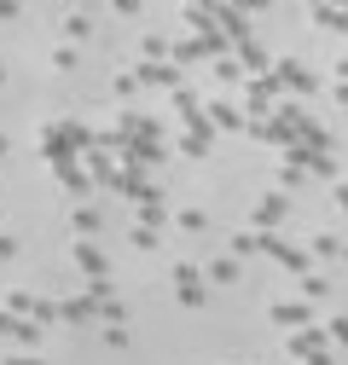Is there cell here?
I'll use <instances>...</instances> for the list:
<instances>
[{
	"label": "cell",
	"mask_w": 348,
	"mask_h": 365,
	"mask_svg": "<svg viewBox=\"0 0 348 365\" xmlns=\"http://www.w3.org/2000/svg\"><path fill=\"white\" fill-rule=\"evenodd\" d=\"M12 250H18V244H12V232H0V261H6Z\"/></svg>",
	"instance_id": "cell-4"
},
{
	"label": "cell",
	"mask_w": 348,
	"mask_h": 365,
	"mask_svg": "<svg viewBox=\"0 0 348 365\" xmlns=\"http://www.w3.org/2000/svg\"><path fill=\"white\" fill-rule=\"evenodd\" d=\"M70 255H76V267H81V272H93V279H105V261H99V250H87V244H76Z\"/></svg>",
	"instance_id": "cell-1"
},
{
	"label": "cell",
	"mask_w": 348,
	"mask_h": 365,
	"mask_svg": "<svg viewBox=\"0 0 348 365\" xmlns=\"http://www.w3.org/2000/svg\"><path fill=\"white\" fill-rule=\"evenodd\" d=\"M53 70H76V53L70 47H53Z\"/></svg>",
	"instance_id": "cell-3"
},
{
	"label": "cell",
	"mask_w": 348,
	"mask_h": 365,
	"mask_svg": "<svg viewBox=\"0 0 348 365\" xmlns=\"http://www.w3.org/2000/svg\"><path fill=\"white\" fill-rule=\"evenodd\" d=\"M0 151H6V133H0Z\"/></svg>",
	"instance_id": "cell-8"
},
{
	"label": "cell",
	"mask_w": 348,
	"mask_h": 365,
	"mask_svg": "<svg viewBox=\"0 0 348 365\" xmlns=\"http://www.w3.org/2000/svg\"><path fill=\"white\" fill-rule=\"evenodd\" d=\"M111 6H116V12H140V0H111Z\"/></svg>",
	"instance_id": "cell-6"
},
{
	"label": "cell",
	"mask_w": 348,
	"mask_h": 365,
	"mask_svg": "<svg viewBox=\"0 0 348 365\" xmlns=\"http://www.w3.org/2000/svg\"><path fill=\"white\" fill-rule=\"evenodd\" d=\"M64 35H76V41H81V35H93V24H87L81 12H64Z\"/></svg>",
	"instance_id": "cell-2"
},
{
	"label": "cell",
	"mask_w": 348,
	"mask_h": 365,
	"mask_svg": "<svg viewBox=\"0 0 348 365\" xmlns=\"http://www.w3.org/2000/svg\"><path fill=\"white\" fill-rule=\"evenodd\" d=\"M6 365H41V359H35V354H12Z\"/></svg>",
	"instance_id": "cell-5"
},
{
	"label": "cell",
	"mask_w": 348,
	"mask_h": 365,
	"mask_svg": "<svg viewBox=\"0 0 348 365\" xmlns=\"http://www.w3.org/2000/svg\"><path fill=\"white\" fill-rule=\"evenodd\" d=\"M18 12V0H0V18H12Z\"/></svg>",
	"instance_id": "cell-7"
}]
</instances>
